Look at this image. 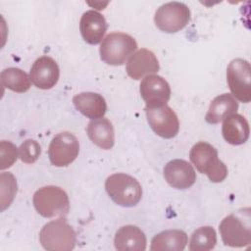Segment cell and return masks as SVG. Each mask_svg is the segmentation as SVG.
I'll return each instance as SVG.
<instances>
[{"label": "cell", "mask_w": 251, "mask_h": 251, "mask_svg": "<svg viewBox=\"0 0 251 251\" xmlns=\"http://www.w3.org/2000/svg\"><path fill=\"white\" fill-rule=\"evenodd\" d=\"M41 154L39 143L33 139L25 140L19 148V156L22 162L26 164L34 163Z\"/></svg>", "instance_id": "obj_25"}, {"label": "cell", "mask_w": 251, "mask_h": 251, "mask_svg": "<svg viewBox=\"0 0 251 251\" xmlns=\"http://www.w3.org/2000/svg\"><path fill=\"white\" fill-rule=\"evenodd\" d=\"M187 234L180 229H168L159 232L151 240L152 251H182L187 244Z\"/></svg>", "instance_id": "obj_21"}, {"label": "cell", "mask_w": 251, "mask_h": 251, "mask_svg": "<svg viewBox=\"0 0 251 251\" xmlns=\"http://www.w3.org/2000/svg\"><path fill=\"white\" fill-rule=\"evenodd\" d=\"M137 49L135 39L124 32H112L102 40L100 58L108 65L121 66Z\"/></svg>", "instance_id": "obj_6"}, {"label": "cell", "mask_w": 251, "mask_h": 251, "mask_svg": "<svg viewBox=\"0 0 251 251\" xmlns=\"http://www.w3.org/2000/svg\"><path fill=\"white\" fill-rule=\"evenodd\" d=\"M1 83L4 87L18 93H24L30 87V77L19 68H8L1 72Z\"/></svg>", "instance_id": "obj_22"}, {"label": "cell", "mask_w": 251, "mask_h": 251, "mask_svg": "<svg viewBox=\"0 0 251 251\" xmlns=\"http://www.w3.org/2000/svg\"><path fill=\"white\" fill-rule=\"evenodd\" d=\"M114 243L119 251H144L147 241L144 232L139 227L127 225L116 232Z\"/></svg>", "instance_id": "obj_17"}, {"label": "cell", "mask_w": 251, "mask_h": 251, "mask_svg": "<svg viewBox=\"0 0 251 251\" xmlns=\"http://www.w3.org/2000/svg\"><path fill=\"white\" fill-rule=\"evenodd\" d=\"M147 122L153 131L163 138H173L179 130V122L175 111L168 105L145 107Z\"/></svg>", "instance_id": "obj_10"}, {"label": "cell", "mask_w": 251, "mask_h": 251, "mask_svg": "<svg viewBox=\"0 0 251 251\" xmlns=\"http://www.w3.org/2000/svg\"><path fill=\"white\" fill-rule=\"evenodd\" d=\"M32 202L37 213L44 218L65 217L70 210L68 194L55 185L43 186L36 190Z\"/></svg>", "instance_id": "obj_4"}, {"label": "cell", "mask_w": 251, "mask_h": 251, "mask_svg": "<svg viewBox=\"0 0 251 251\" xmlns=\"http://www.w3.org/2000/svg\"><path fill=\"white\" fill-rule=\"evenodd\" d=\"M39 240L42 247L48 251H71L75 246L76 234L64 219H58L42 227Z\"/></svg>", "instance_id": "obj_5"}, {"label": "cell", "mask_w": 251, "mask_h": 251, "mask_svg": "<svg viewBox=\"0 0 251 251\" xmlns=\"http://www.w3.org/2000/svg\"><path fill=\"white\" fill-rule=\"evenodd\" d=\"M87 135L98 147L109 150L115 144V131L112 123L106 118L91 120L88 123Z\"/></svg>", "instance_id": "obj_19"}, {"label": "cell", "mask_w": 251, "mask_h": 251, "mask_svg": "<svg viewBox=\"0 0 251 251\" xmlns=\"http://www.w3.org/2000/svg\"><path fill=\"white\" fill-rule=\"evenodd\" d=\"M139 91L147 108L167 105L171 97L170 84L158 75H146L140 83Z\"/></svg>", "instance_id": "obj_11"}, {"label": "cell", "mask_w": 251, "mask_h": 251, "mask_svg": "<svg viewBox=\"0 0 251 251\" xmlns=\"http://www.w3.org/2000/svg\"><path fill=\"white\" fill-rule=\"evenodd\" d=\"M238 102L229 93H224L215 97L210 103L205 120L209 124H219L227 116L236 113Z\"/></svg>", "instance_id": "obj_20"}, {"label": "cell", "mask_w": 251, "mask_h": 251, "mask_svg": "<svg viewBox=\"0 0 251 251\" xmlns=\"http://www.w3.org/2000/svg\"><path fill=\"white\" fill-rule=\"evenodd\" d=\"M60 69L56 61L49 56H42L35 60L29 72L31 82L40 89H50L59 80Z\"/></svg>", "instance_id": "obj_12"}, {"label": "cell", "mask_w": 251, "mask_h": 251, "mask_svg": "<svg viewBox=\"0 0 251 251\" xmlns=\"http://www.w3.org/2000/svg\"><path fill=\"white\" fill-rule=\"evenodd\" d=\"M18 148L10 141L0 142V169L3 171L10 168L17 161Z\"/></svg>", "instance_id": "obj_26"}, {"label": "cell", "mask_w": 251, "mask_h": 251, "mask_svg": "<svg viewBox=\"0 0 251 251\" xmlns=\"http://www.w3.org/2000/svg\"><path fill=\"white\" fill-rule=\"evenodd\" d=\"M226 216L220 224L219 229L225 245L229 247H245L251 243L250 209Z\"/></svg>", "instance_id": "obj_2"}, {"label": "cell", "mask_w": 251, "mask_h": 251, "mask_svg": "<svg viewBox=\"0 0 251 251\" xmlns=\"http://www.w3.org/2000/svg\"><path fill=\"white\" fill-rule=\"evenodd\" d=\"M222 132L227 143L231 145H241L249 138V124L242 115L234 113L224 120Z\"/></svg>", "instance_id": "obj_16"}, {"label": "cell", "mask_w": 251, "mask_h": 251, "mask_svg": "<svg viewBox=\"0 0 251 251\" xmlns=\"http://www.w3.org/2000/svg\"><path fill=\"white\" fill-rule=\"evenodd\" d=\"M107 23L104 16L97 11L84 12L79 21V30L82 38L88 44H98L107 31Z\"/></svg>", "instance_id": "obj_15"}, {"label": "cell", "mask_w": 251, "mask_h": 251, "mask_svg": "<svg viewBox=\"0 0 251 251\" xmlns=\"http://www.w3.org/2000/svg\"><path fill=\"white\" fill-rule=\"evenodd\" d=\"M105 189L110 198L123 207H133L141 200L142 188L133 176L118 173L107 177Z\"/></svg>", "instance_id": "obj_3"}, {"label": "cell", "mask_w": 251, "mask_h": 251, "mask_svg": "<svg viewBox=\"0 0 251 251\" xmlns=\"http://www.w3.org/2000/svg\"><path fill=\"white\" fill-rule=\"evenodd\" d=\"M217 244V234L214 227L210 226L195 229L189 241L190 251H208Z\"/></svg>", "instance_id": "obj_23"}, {"label": "cell", "mask_w": 251, "mask_h": 251, "mask_svg": "<svg viewBox=\"0 0 251 251\" xmlns=\"http://www.w3.org/2000/svg\"><path fill=\"white\" fill-rule=\"evenodd\" d=\"M166 181L176 189H187L196 180L193 167L185 160L175 159L167 163L164 168Z\"/></svg>", "instance_id": "obj_13"}, {"label": "cell", "mask_w": 251, "mask_h": 251, "mask_svg": "<svg viewBox=\"0 0 251 251\" xmlns=\"http://www.w3.org/2000/svg\"><path fill=\"white\" fill-rule=\"evenodd\" d=\"M226 80L231 95L243 103L251 101V67L248 61L236 58L226 69Z\"/></svg>", "instance_id": "obj_8"}, {"label": "cell", "mask_w": 251, "mask_h": 251, "mask_svg": "<svg viewBox=\"0 0 251 251\" xmlns=\"http://www.w3.org/2000/svg\"><path fill=\"white\" fill-rule=\"evenodd\" d=\"M76 110L83 116L96 120L103 118L107 111V104L104 97L95 92H81L73 98Z\"/></svg>", "instance_id": "obj_18"}, {"label": "cell", "mask_w": 251, "mask_h": 251, "mask_svg": "<svg viewBox=\"0 0 251 251\" xmlns=\"http://www.w3.org/2000/svg\"><path fill=\"white\" fill-rule=\"evenodd\" d=\"M160 69L156 55L145 48L134 52L126 62V73L133 79H140L145 75L157 73Z\"/></svg>", "instance_id": "obj_14"}, {"label": "cell", "mask_w": 251, "mask_h": 251, "mask_svg": "<svg viewBox=\"0 0 251 251\" xmlns=\"http://www.w3.org/2000/svg\"><path fill=\"white\" fill-rule=\"evenodd\" d=\"M79 152L77 138L69 131L55 135L49 144L48 156L55 167H66L73 163Z\"/></svg>", "instance_id": "obj_9"}, {"label": "cell", "mask_w": 251, "mask_h": 251, "mask_svg": "<svg viewBox=\"0 0 251 251\" xmlns=\"http://www.w3.org/2000/svg\"><path fill=\"white\" fill-rule=\"evenodd\" d=\"M190 16V10L186 4L174 1L165 3L157 9L154 22L161 31L174 33L187 25Z\"/></svg>", "instance_id": "obj_7"}, {"label": "cell", "mask_w": 251, "mask_h": 251, "mask_svg": "<svg viewBox=\"0 0 251 251\" xmlns=\"http://www.w3.org/2000/svg\"><path fill=\"white\" fill-rule=\"evenodd\" d=\"M189 159L199 173L205 174L212 182H222L227 176V168L219 158L217 149L210 143L199 141L189 152Z\"/></svg>", "instance_id": "obj_1"}, {"label": "cell", "mask_w": 251, "mask_h": 251, "mask_svg": "<svg viewBox=\"0 0 251 251\" xmlns=\"http://www.w3.org/2000/svg\"><path fill=\"white\" fill-rule=\"evenodd\" d=\"M1 183V211L7 209L13 202L17 193V180L11 173H1L0 175Z\"/></svg>", "instance_id": "obj_24"}]
</instances>
